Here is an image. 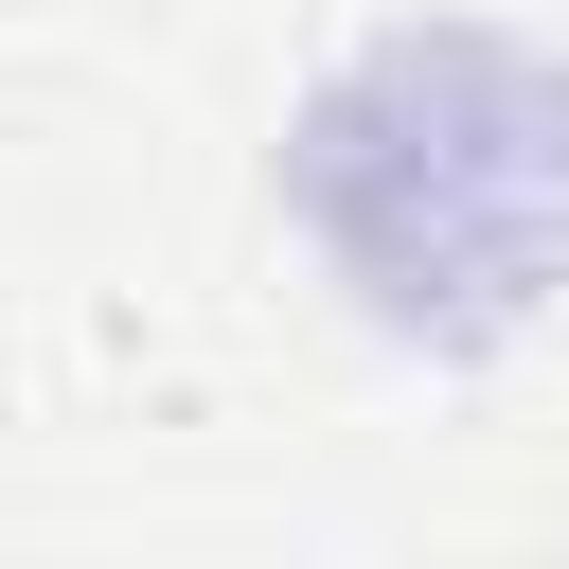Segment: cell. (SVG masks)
Returning <instances> with one entry per match:
<instances>
[{
    "label": "cell",
    "instance_id": "6da1fadb",
    "mask_svg": "<svg viewBox=\"0 0 569 569\" xmlns=\"http://www.w3.org/2000/svg\"><path fill=\"white\" fill-rule=\"evenodd\" d=\"M284 213L427 356L551 320L569 302V53L462 36V18L338 53L320 107L284 124Z\"/></svg>",
    "mask_w": 569,
    "mask_h": 569
}]
</instances>
